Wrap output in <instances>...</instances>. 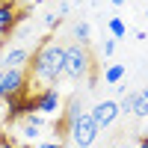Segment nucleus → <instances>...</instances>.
I'll return each instance as SVG.
<instances>
[{"instance_id":"9d476101","label":"nucleus","mask_w":148,"mask_h":148,"mask_svg":"<svg viewBox=\"0 0 148 148\" xmlns=\"http://www.w3.org/2000/svg\"><path fill=\"white\" fill-rule=\"evenodd\" d=\"M133 116H136V119H148V86L136 92V101H133Z\"/></svg>"},{"instance_id":"4be33fe9","label":"nucleus","mask_w":148,"mask_h":148,"mask_svg":"<svg viewBox=\"0 0 148 148\" xmlns=\"http://www.w3.org/2000/svg\"><path fill=\"white\" fill-rule=\"evenodd\" d=\"M71 148H86V145H71Z\"/></svg>"},{"instance_id":"a211bd4d","label":"nucleus","mask_w":148,"mask_h":148,"mask_svg":"<svg viewBox=\"0 0 148 148\" xmlns=\"http://www.w3.org/2000/svg\"><path fill=\"white\" fill-rule=\"evenodd\" d=\"M36 3H39V0H15L18 9H30V6H36Z\"/></svg>"},{"instance_id":"393cba45","label":"nucleus","mask_w":148,"mask_h":148,"mask_svg":"<svg viewBox=\"0 0 148 148\" xmlns=\"http://www.w3.org/2000/svg\"><path fill=\"white\" fill-rule=\"evenodd\" d=\"M145 18H148V9H145Z\"/></svg>"},{"instance_id":"5701e85b","label":"nucleus","mask_w":148,"mask_h":148,"mask_svg":"<svg viewBox=\"0 0 148 148\" xmlns=\"http://www.w3.org/2000/svg\"><path fill=\"white\" fill-rule=\"evenodd\" d=\"M3 3H15V0H3Z\"/></svg>"},{"instance_id":"20e7f679","label":"nucleus","mask_w":148,"mask_h":148,"mask_svg":"<svg viewBox=\"0 0 148 148\" xmlns=\"http://www.w3.org/2000/svg\"><path fill=\"white\" fill-rule=\"evenodd\" d=\"M98 133H101V130H98L92 113H80L77 119H74V125H71V130H68V136L74 139V145H86V148H92L95 139H98Z\"/></svg>"},{"instance_id":"9b49d317","label":"nucleus","mask_w":148,"mask_h":148,"mask_svg":"<svg viewBox=\"0 0 148 148\" xmlns=\"http://www.w3.org/2000/svg\"><path fill=\"white\" fill-rule=\"evenodd\" d=\"M107 30H110V36H113V39L119 42V39H125V36H127V24L121 21L119 15H113V18L107 21Z\"/></svg>"},{"instance_id":"dca6fc26","label":"nucleus","mask_w":148,"mask_h":148,"mask_svg":"<svg viewBox=\"0 0 148 148\" xmlns=\"http://www.w3.org/2000/svg\"><path fill=\"white\" fill-rule=\"evenodd\" d=\"M21 142H15L12 136H6V133H0V148H18Z\"/></svg>"},{"instance_id":"4468645a","label":"nucleus","mask_w":148,"mask_h":148,"mask_svg":"<svg viewBox=\"0 0 148 148\" xmlns=\"http://www.w3.org/2000/svg\"><path fill=\"white\" fill-rule=\"evenodd\" d=\"M59 18H62V15H59V12H51V15H45V27H47V30H56Z\"/></svg>"},{"instance_id":"f257e3e1","label":"nucleus","mask_w":148,"mask_h":148,"mask_svg":"<svg viewBox=\"0 0 148 148\" xmlns=\"http://www.w3.org/2000/svg\"><path fill=\"white\" fill-rule=\"evenodd\" d=\"M62 65H65V45H59L56 39H45L30 59V83H39L45 89L56 86V80L62 77Z\"/></svg>"},{"instance_id":"aec40b11","label":"nucleus","mask_w":148,"mask_h":148,"mask_svg":"<svg viewBox=\"0 0 148 148\" xmlns=\"http://www.w3.org/2000/svg\"><path fill=\"white\" fill-rule=\"evenodd\" d=\"M110 3H113V6H125L127 0H110Z\"/></svg>"},{"instance_id":"6e6552de","label":"nucleus","mask_w":148,"mask_h":148,"mask_svg":"<svg viewBox=\"0 0 148 148\" xmlns=\"http://www.w3.org/2000/svg\"><path fill=\"white\" fill-rule=\"evenodd\" d=\"M42 127H45V116L42 113H30V116L21 119V136L24 139H36L42 133Z\"/></svg>"},{"instance_id":"7ed1b4c3","label":"nucleus","mask_w":148,"mask_h":148,"mask_svg":"<svg viewBox=\"0 0 148 148\" xmlns=\"http://www.w3.org/2000/svg\"><path fill=\"white\" fill-rule=\"evenodd\" d=\"M27 86H30L27 68H0V98H3V101L21 95Z\"/></svg>"},{"instance_id":"f3484780","label":"nucleus","mask_w":148,"mask_h":148,"mask_svg":"<svg viewBox=\"0 0 148 148\" xmlns=\"http://www.w3.org/2000/svg\"><path fill=\"white\" fill-rule=\"evenodd\" d=\"M36 148H65V142L62 139H47V142H39Z\"/></svg>"},{"instance_id":"6ab92c4d","label":"nucleus","mask_w":148,"mask_h":148,"mask_svg":"<svg viewBox=\"0 0 148 148\" xmlns=\"http://www.w3.org/2000/svg\"><path fill=\"white\" fill-rule=\"evenodd\" d=\"M136 148H148V136H139L136 139Z\"/></svg>"},{"instance_id":"b1692460","label":"nucleus","mask_w":148,"mask_h":148,"mask_svg":"<svg viewBox=\"0 0 148 148\" xmlns=\"http://www.w3.org/2000/svg\"><path fill=\"white\" fill-rule=\"evenodd\" d=\"M3 6H6V3H3V0H0V9H3Z\"/></svg>"},{"instance_id":"ddd939ff","label":"nucleus","mask_w":148,"mask_h":148,"mask_svg":"<svg viewBox=\"0 0 148 148\" xmlns=\"http://www.w3.org/2000/svg\"><path fill=\"white\" fill-rule=\"evenodd\" d=\"M133 101H136V92H125L121 95V101H119V110L125 116H133Z\"/></svg>"},{"instance_id":"2eb2a0df","label":"nucleus","mask_w":148,"mask_h":148,"mask_svg":"<svg viewBox=\"0 0 148 148\" xmlns=\"http://www.w3.org/2000/svg\"><path fill=\"white\" fill-rule=\"evenodd\" d=\"M116 47H119V42H116V39H113V36H110V39H107V42H104V56H107V59H110V56H113V53H116Z\"/></svg>"},{"instance_id":"1a4fd4ad","label":"nucleus","mask_w":148,"mask_h":148,"mask_svg":"<svg viewBox=\"0 0 148 148\" xmlns=\"http://www.w3.org/2000/svg\"><path fill=\"white\" fill-rule=\"evenodd\" d=\"M125 74H127V68H125V65L113 62V65H107V68H104V80H107L110 86H119L121 80H125Z\"/></svg>"},{"instance_id":"f03ea898","label":"nucleus","mask_w":148,"mask_h":148,"mask_svg":"<svg viewBox=\"0 0 148 148\" xmlns=\"http://www.w3.org/2000/svg\"><path fill=\"white\" fill-rule=\"evenodd\" d=\"M92 71V53H89V47L80 45V42H71L65 45V65H62V77L68 80H83L86 74Z\"/></svg>"},{"instance_id":"39448f33","label":"nucleus","mask_w":148,"mask_h":148,"mask_svg":"<svg viewBox=\"0 0 148 148\" xmlns=\"http://www.w3.org/2000/svg\"><path fill=\"white\" fill-rule=\"evenodd\" d=\"M119 116H121V110H119V101H101V104H95V107H92V119H95L98 130H107V127H113Z\"/></svg>"},{"instance_id":"412c9836","label":"nucleus","mask_w":148,"mask_h":148,"mask_svg":"<svg viewBox=\"0 0 148 148\" xmlns=\"http://www.w3.org/2000/svg\"><path fill=\"white\" fill-rule=\"evenodd\" d=\"M18 148H36V145H33V142H21Z\"/></svg>"},{"instance_id":"0eeeda50","label":"nucleus","mask_w":148,"mask_h":148,"mask_svg":"<svg viewBox=\"0 0 148 148\" xmlns=\"http://www.w3.org/2000/svg\"><path fill=\"white\" fill-rule=\"evenodd\" d=\"M33 59V53L27 51V47H9V51L3 53V59H0V68H24Z\"/></svg>"},{"instance_id":"423d86ee","label":"nucleus","mask_w":148,"mask_h":148,"mask_svg":"<svg viewBox=\"0 0 148 148\" xmlns=\"http://www.w3.org/2000/svg\"><path fill=\"white\" fill-rule=\"evenodd\" d=\"M62 110V95H59L56 86H47L39 92V113L42 116H56Z\"/></svg>"},{"instance_id":"f8f14e48","label":"nucleus","mask_w":148,"mask_h":148,"mask_svg":"<svg viewBox=\"0 0 148 148\" xmlns=\"http://www.w3.org/2000/svg\"><path fill=\"white\" fill-rule=\"evenodd\" d=\"M89 36H92V27L86 21H80V24H74V39H77L80 45H86L89 42Z\"/></svg>"}]
</instances>
